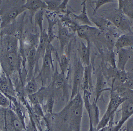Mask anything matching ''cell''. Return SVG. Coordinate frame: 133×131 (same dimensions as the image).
I'll return each mask as SVG.
<instances>
[{
    "label": "cell",
    "instance_id": "obj_9",
    "mask_svg": "<svg viewBox=\"0 0 133 131\" xmlns=\"http://www.w3.org/2000/svg\"><path fill=\"white\" fill-rule=\"evenodd\" d=\"M76 33L78 36L87 41V43L94 40H100L102 32L96 27L79 25Z\"/></svg>",
    "mask_w": 133,
    "mask_h": 131
},
{
    "label": "cell",
    "instance_id": "obj_14",
    "mask_svg": "<svg viewBox=\"0 0 133 131\" xmlns=\"http://www.w3.org/2000/svg\"><path fill=\"white\" fill-rule=\"evenodd\" d=\"M27 61V73H26V80L29 81L33 77L34 74L36 73V66L38 64V62L36 58V48L31 49L28 53L26 56Z\"/></svg>",
    "mask_w": 133,
    "mask_h": 131
},
{
    "label": "cell",
    "instance_id": "obj_25",
    "mask_svg": "<svg viewBox=\"0 0 133 131\" xmlns=\"http://www.w3.org/2000/svg\"><path fill=\"white\" fill-rule=\"evenodd\" d=\"M40 88L36 80V78H35V77H34L30 80L28 81L24 87V91L27 95H30L37 93L39 91Z\"/></svg>",
    "mask_w": 133,
    "mask_h": 131
},
{
    "label": "cell",
    "instance_id": "obj_11",
    "mask_svg": "<svg viewBox=\"0 0 133 131\" xmlns=\"http://www.w3.org/2000/svg\"><path fill=\"white\" fill-rule=\"evenodd\" d=\"M111 87L108 86L107 79L106 77L103 74L102 70H99L97 74V80L95 86V99L94 101L96 102L98 101L101 95L104 91H111Z\"/></svg>",
    "mask_w": 133,
    "mask_h": 131
},
{
    "label": "cell",
    "instance_id": "obj_34",
    "mask_svg": "<svg viewBox=\"0 0 133 131\" xmlns=\"http://www.w3.org/2000/svg\"><path fill=\"white\" fill-rule=\"evenodd\" d=\"M10 101L9 98L0 91V107L7 109L10 107Z\"/></svg>",
    "mask_w": 133,
    "mask_h": 131
},
{
    "label": "cell",
    "instance_id": "obj_31",
    "mask_svg": "<svg viewBox=\"0 0 133 131\" xmlns=\"http://www.w3.org/2000/svg\"><path fill=\"white\" fill-rule=\"evenodd\" d=\"M128 78L126 82L121 86L133 91V69L127 72Z\"/></svg>",
    "mask_w": 133,
    "mask_h": 131
},
{
    "label": "cell",
    "instance_id": "obj_32",
    "mask_svg": "<svg viewBox=\"0 0 133 131\" xmlns=\"http://www.w3.org/2000/svg\"><path fill=\"white\" fill-rule=\"evenodd\" d=\"M47 6V10L49 11L56 12L62 1H44Z\"/></svg>",
    "mask_w": 133,
    "mask_h": 131
},
{
    "label": "cell",
    "instance_id": "obj_30",
    "mask_svg": "<svg viewBox=\"0 0 133 131\" xmlns=\"http://www.w3.org/2000/svg\"><path fill=\"white\" fill-rule=\"evenodd\" d=\"M54 107V99L52 96H50L47 98V101L44 104V108L43 109V110H44V113L45 111V114H52L53 113V109Z\"/></svg>",
    "mask_w": 133,
    "mask_h": 131
},
{
    "label": "cell",
    "instance_id": "obj_24",
    "mask_svg": "<svg viewBox=\"0 0 133 131\" xmlns=\"http://www.w3.org/2000/svg\"><path fill=\"white\" fill-rule=\"evenodd\" d=\"M90 20L93 24L96 25L98 29L100 30L102 33L105 32L108 29L114 27L109 20L102 16L93 17Z\"/></svg>",
    "mask_w": 133,
    "mask_h": 131
},
{
    "label": "cell",
    "instance_id": "obj_8",
    "mask_svg": "<svg viewBox=\"0 0 133 131\" xmlns=\"http://www.w3.org/2000/svg\"><path fill=\"white\" fill-rule=\"evenodd\" d=\"M84 73V66L80 59L75 60L74 66V73L71 89V95L70 100H72L80 92Z\"/></svg>",
    "mask_w": 133,
    "mask_h": 131
},
{
    "label": "cell",
    "instance_id": "obj_16",
    "mask_svg": "<svg viewBox=\"0 0 133 131\" xmlns=\"http://www.w3.org/2000/svg\"><path fill=\"white\" fill-rule=\"evenodd\" d=\"M23 7L28 10L31 16V22L33 23L34 16L41 10H47V6L44 1H26L24 2Z\"/></svg>",
    "mask_w": 133,
    "mask_h": 131
},
{
    "label": "cell",
    "instance_id": "obj_22",
    "mask_svg": "<svg viewBox=\"0 0 133 131\" xmlns=\"http://www.w3.org/2000/svg\"><path fill=\"white\" fill-rule=\"evenodd\" d=\"M87 1H83L82 3V10L79 15H76L75 14L71 13V14L73 17H74L76 20H78L80 23V26H93V24L89 19V17L87 14V6H86Z\"/></svg>",
    "mask_w": 133,
    "mask_h": 131
},
{
    "label": "cell",
    "instance_id": "obj_4",
    "mask_svg": "<svg viewBox=\"0 0 133 131\" xmlns=\"http://www.w3.org/2000/svg\"><path fill=\"white\" fill-rule=\"evenodd\" d=\"M54 48L51 44H49L45 49L44 55L43 58L42 64L41 69L36 78H39L42 87L51 82L52 76L54 73V61L52 58V52Z\"/></svg>",
    "mask_w": 133,
    "mask_h": 131
},
{
    "label": "cell",
    "instance_id": "obj_26",
    "mask_svg": "<svg viewBox=\"0 0 133 131\" xmlns=\"http://www.w3.org/2000/svg\"><path fill=\"white\" fill-rule=\"evenodd\" d=\"M46 18L48 21V30L47 33L49 39V42H50V43H51L52 42L56 37L55 34L54 28L56 25L58 24L59 20L58 19H52L47 15H46Z\"/></svg>",
    "mask_w": 133,
    "mask_h": 131
},
{
    "label": "cell",
    "instance_id": "obj_21",
    "mask_svg": "<svg viewBox=\"0 0 133 131\" xmlns=\"http://www.w3.org/2000/svg\"><path fill=\"white\" fill-rule=\"evenodd\" d=\"M116 54L118 56L117 69L121 70H125L126 65L131 57L132 50L128 48H122L117 51Z\"/></svg>",
    "mask_w": 133,
    "mask_h": 131
},
{
    "label": "cell",
    "instance_id": "obj_20",
    "mask_svg": "<svg viewBox=\"0 0 133 131\" xmlns=\"http://www.w3.org/2000/svg\"><path fill=\"white\" fill-rule=\"evenodd\" d=\"M80 60L84 66H88L91 64L90 61V43L88 42L86 45L81 41L78 48Z\"/></svg>",
    "mask_w": 133,
    "mask_h": 131
},
{
    "label": "cell",
    "instance_id": "obj_2",
    "mask_svg": "<svg viewBox=\"0 0 133 131\" xmlns=\"http://www.w3.org/2000/svg\"><path fill=\"white\" fill-rule=\"evenodd\" d=\"M67 111L69 129L70 131H81L84 101L80 92L65 107Z\"/></svg>",
    "mask_w": 133,
    "mask_h": 131
},
{
    "label": "cell",
    "instance_id": "obj_29",
    "mask_svg": "<svg viewBox=\"0 0 133 131\" xmlns=\"http://www.w3.org/2000/svg\"><path fill=\"white\" fill-rule=\"evenodd\" d=\"M115 52L114 50H108L107 52L104 55V60L106 63L110 64V66L114 68H117L116 59H115Z\"/></svg>",
    "mask_w": 133,
    "mask_h": 131
},
{
    "label": "cell",
    "instance_id": "obj_19",
    "mask_svg": "<svg viewBox=\"0 0 133 131\" xmlns=\"http://www.w3.org/2000/svg\"><path fill=\"white\" fill-rule=\"evenodd\" d=\"M92 64L88 66H84V73L82 81V84L81 86V89L83 91H88L91 93L93 88V80L92 77Z\"/></svg>",
    "mask_w": 133,
    "mask_h": 131
},
{
    "label": "cell",
    "instance_id": "obj_35",
    "mask_svg": "<svg viewBox=\"0 0 133 131\" xmlns=\"http://www.w3.org/2000/svg\"><path fill=\"white\" fill-rule=\"evenodd\" d=\"M69 2V1H63L62 3L59 6L58 8L56 11V13H63V14H67L69 11L67 9V5Z\"/></svg>",
    "mask_w": 133,
    "mask_h": 131
},
{
    "label": "cell",
    "instance_id": "obj_18",
    "mask_svg": "<svg viewBox=\"0 0 133 131\" xmlns=\"http://www.w3.org/2000/svg\"><path fill=\"white\" fill-rule=\"evenodd\" d=\"M49 44L51 43L49 42L47 33L43 29V30L40 33L39 43L36 48V58L38 63L40 58H43L45 49Z\"/></svg>",
    "mask_w": 133,
    "mask_h": 131
},
{
    "label": "cell",
    "instance_id": "obj_10",
    "mask_svg": "<svg viewBox=\"0 0 133 131\" xmlns=\"http://www.w3.org/2000/svg\"><path fill=\"white\" fill-rule=\"evenodd\" d=\"M52 87L54 89H62L64 96L67 98V103L68 102L69 91L68 86V80L66 75L61 72H58L57 68H55V70L52 76L51 81Z\"/></svg>",
    "mask_w": 133,
    "mask_h": 131
},
{
    "label": "cell",
    "instance_id": "obj_1",
    "mask_svg": "<svg viewBox=\"0 0 133 131\" xmlns=\"http://www.w3.org/2000/svg\"><path fill=\"white\" fill-rule=\"evenodd\" d=\"M3 51L0 56V62L3 72L9 77L15 71L20 72V59L18 44L16 37L5 36L3 41Z\"/></svg>",
    "mask_w": 133,
    "mask_h": 131
},
{
    "label": "cell",
    "instance_id": "obj_28",
    "mask_svg": "<svg viewBox=\"0 0 133 131\" xmlns=\"http://www.w3.org/2000/svg\"><path fill=\"white\" fill-rule=\"evenodd\" d=\"M44 10H41L39 11H38L35 14L33 17L34 19V23L36 26H38L39 28L40 33L43 30V24L44 16Z\"/></svg>",
    "mask_w": 133,
    "mask_h": 131
},
{
    "label": "cell",
    "instance_id": "obj_17",
    "mask_svg": "<svg viewBox=\"0 0 133 131\" xmlns=\"http://www.w3.org/2000/svg\"><path fill=\"white\" fill-rule=\"evenodd\" d=\"M133 48V33L121 34L117 39L115 47L116 52L122 48Z\"/></svg>",
    "mask_w": 133,
    "mask_h": 131
},
{
    "label": "cell",
    "instance_id": "obj_13",
    "mask_svg": "<svg viewBox=\"0 0 133 131\" xmlns=\"http://www.w3.org/2000/svg\"><path fill=\"white\" fill-rule=\"evenodd\" d=\"M58 29L57 38L59 42L60 49L62 54L66 46L68 45L74 33L70 32L67 27L62 26V24L59 21H58Z\"/></svg>",
    "mask_w": 133,
    "mask_h": 131
},
{
    "label": "cell",
    "instance_id": "obj_37",
    "mask_svg": "<svg viewBox=\"0 0 133 131\" xmlns=\"http://www.w3.org/2000/svg\"><path fill=\"white\" fill-rule=\"evenodd\" d=\"M1 66V62H0V78H1V73H2Z\"/></svg>",
    "mask_w": 133,
    "mask_h": 131
},
{
    "label": "cell",
    "instance_id": "obj_6",
    "mask_svg": "<svg viewBox=\"0 0 133 131\" xmlns=\"http://www.w3.org/2000/svg\"><path fill=\"white\" fill-rule=\"evenodd\" d=\"M102 17L109 20L115 28L123 32L126 33H132L133 22L119 10L115 9L114 11L106 14V15Z\"/></svg>",
    "mask_w": 133,
    "mask_h": 131
},
{
    "label": "cell",
    "instance_id": "obj_5",
    "mask_svg": "<svg viewBox=\"0 0 133 131\" xmlns=\"http://www.w3.org/2000/svg\"><path fill=\"white\" fill-rule=\"evenodd\" d=\"M133 115V91L130 90L127 95L125 101L121 105V118L115 126L110 123L107 127V131H120L131 116Z\"/></svg>",
    "mask_w": 133,
    "mask_h": 131
},
{
    "label": "cell",
    "instance_id": "obj_3",
    "mask_svg": "<svg viewBox=\"0 0 133 131\" xmlns=\"http://www.w3.org/2000/svg\"><path fill=\"white\" fill-rule=\"evenodd\" d=\"M110 91V101L108 102L107 110L102 118L100 119V122L96 128V131H98L99 129L106 127L110 122L112 121L115 112L125 100L124 98L120 96L115 90L111 88Z\"/></svg>",
    "mask_w": 133,
    "mask_h": 131
},
{
    "label": "cell",
    "instance_id": "obj_23",
    "mask_svg": "<svg viewBox=\"0 0 133 131\" xmlns=\"http://www.w3.org/2000/svg\"><path fill=\"white\" fill-rule=\"evenodd\" d=\"M118 10L121 11L129 19L133 21V1H124L119 0L118 1Z\"/></svg>",
    "mask_w": 133,
    "mask_h": 131
},
{
    "label": "cell",
    "instance_id": "obj_15",
    "mask_svg": "<svg viewBox=\"0 0 133 131\" xmlns=\"http://www.w3.org/2000/svg\"><path fill=\"white\" fill-rule=\"evenodd\" d=\"M0 91L6 96L15 97V91L14 89L11 80L3 72H2L0 78Z\"/></svg>",
    "mask_w": 133,
    "mask_h": 131
},
{
    "label": "cell",
    "instance_id": "obj_12",
    "mask_svg": "<svg viewBox=\"0 0 133 131\" xmlns=\"http://www.w3.org/2000/svg\"><path fill=\"white\" fill-rule=\"evenodd\" d=\"M23 4L20 6H15V8H14L10 10L8 13H6L1 17V29L2 28H5L7 26H8L9 24H11L20 15H21L22 13L26 11V10L23 7Z\"/></svg>",
    "mask_w": 133,
    "mask_h": 131
},
{
    "label": "cell",
    "instance_id": "obj_7",
    "mask_svg": "<svg viewBox=\"0 0 133 131\" xmlns=\"http://www.w3.org/2000/svg\"><path fill=\"white\" fill-rule=\"evenodd\" d=\"M5 130L7 131H26V126L11 109L5 113Z\"/></svg>",
    "mask_w": 133,
    "mask_h": 131
},
{
    "label": "cell",
    "instance_id": "obj_36",
    "mask_svg": "<svg viewBox=\"0 0 133 131\" xmlns=\"http://www.w3.org/2000/svg\"><path fill=\"white\" fill-rule=\"evenodd\" d=\"M98 131H107V126L106 127H104V128H103L102 129H99Z\"/></svg>",
    "mask_w": 133,
    "mask_h": 131
},
{
    "label": "cell",
    "instance_id": "obj_27",
    "mask_svg": "<svg viewBox=\"0 0 133 131\" xmlns=\"http://www.w3.org/2000/svg\"><path fill=\"white\" fill-rule=\"evenodd\" d=\"M55 55L56 56L57 62L58 63V65L60 68V72L62 73L65 75H66V73L68 72L69 65V59L68 56L66 54H62L61 57H58L57 55V52H56Z\"/></svg>",
    "mask_w": 133,
    "mask_h": 131
},
{
    "label": "cell",
    "instance_id": "obj_38",
    "mask_svg": "<svg viewBox=\"0 0 133 131\" xmlns=\"http://www.w3.org/2000/svg\"><path fill=\"white\" fill-rule=\"evenodd\" d=\"M132 29H133V23H132Z\"/></svg>",
    "mask_w": 133,
    "mask_h": 131
},
{
    "label": "cell",
    "instance_id": "obj_33",
    "mask_svg": "<svg viewBox=\"0 0 133 131\" xmlns=\"http://www.w3.org/2000/svg\"><path fill=\"white\" fill-rule=\"evenodd\" d=\"M112 2H114V1H112V0H97V1H93V3H94L96 5L95 9H94L93 11V15L95 14L96 12L98 11V10L100 8H101L102 6Z\"/></svg>",
    "mask_w": 133,
    "mask_h": 131
}]
</instances>
